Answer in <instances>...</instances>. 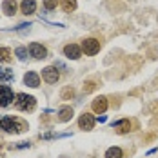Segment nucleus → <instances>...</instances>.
Masks as SVG:
<instances>
[{
    "instance_id": "nucleus-22",
    "label": "nucleus",
    "mask_w": 158,
    "mask_h": 158,
    "mask_svg": "<svg viewBox=\"0 0 158 158\" xmlns=\"http://www.w3.org/2000/svg\"><path fill=\"white\" fill-rule=\"evenodd\" d=\"M93 89H95V84H93V82H87V84L84 85V91H85V93H89V91H93Z\"/></svg>"
},
{
    "instance_id": "nucleus-14",
    "label": "nucleus",
    "mask_w": 158,
    "mask_h": 158,
    "mask_svg": "<svg viewBox=\"0 0 158 158\" xmlns=\"http://www.w3.org/2000/svg\"><path fill=\"white\" fill-rule=\"evenodd\" d=\"M13 80V71L7 67H0V82H11Z\"/></svg>"
},
{
    "instance_id": "nucleus-4",
    "label": "nucleus",
    "mask_w": 158,
    "mask_h": 158,
    "mask_svg": "<svg viewBox=\"0 0 158 158\" xmlns=\"http://www.w3.org/2000/svg\"><path fill=\"white\" fill-rule=\"evenodd\" d=\"M15 98L16 96H15V93L11 91V87H7V85H2V87H0V107L9 106Z\"/></svg>"
},
{
    "instance_id": "nucleus-11",
    "label": "nucleus",
    "mask_w": 158,
    "mask_h": 158,
    "mask_svg": "<svg viewBox=\"0 0 158 158\" xmlns=\"http://www.w3.org/2000/svg\"><path fill=\"white\" fill-rule=\"evenodd\" d=\"M20 9H22L24 15H33V13L36 11V2H35V0H24V2L20 4Z\"/></svg>"
},
{
    "instance_id": "nucleus-12",
    "label": "nucleus",
    "mask_w": 158,
    "mask_h": 158,
    "mask_svg": "<svg viewBox=\"0 0 158 158\" xmlns=\"http://www.w3.org/2000/svg\"><path fill=\"white\" fill-rule=\"evenodd\" d=\"M2 11H4L7 16H13L16 13V2L15 0H4V4H2Z\"/></svg>"
},
{
    "instance_id": "nucleus-15",
    "label": "nucleus",
    "mask_w": 158,
    "mask_h": 158,
    "mask_svg": "<svg viewBox=\"0 0 158 158\" xmlns=\"http://www.w3.org/2000/svg\"><path fill=\"white\" fill-rule=\"evenodd\" d=\"M71 116H73V109H71V107H62L60 113H58V120H60V122H67Z\"/></svg>"
},
{
    "instance_id": "nucleus-3",
    "label": "nucleus",
    "mask_w": 158,
    "mask_h": 158,
    "mask_svg": "<svg viewBox=\"0 0 158 158\" xmlns=\"http://www.w3.org/2000/svg\"><path fill=\"white\" fill-rule=\"evenodd\" d=\"M82 51L87 56H95L96 53L100 51V40H96V38H85L82 42Z\"/></svg>"
},
{
    "instance_id": "nucleus-19",
    "label": "nucleus",
    "mask_w": 158,
    "mask_h": 158,
    "mask_svg": "<svg viewBox=\"0 0 158 158\" xmlns=\"http://www.w3.org/2000/svg\"><path fill=\"white\" fill-rule=\"evenodd\" d=\"M75 96V91H73V87H65L62 91V98L64 100H69V98H73Z\"/></svg>"
},
{
    "instance_id": "nucleus-13",
    "label": "nucleus",
    "mask_w": 158,
    "mask_h": 158,
    "mask_svg": "<svg viewBox=\"0 0 158 158\" xmlns=\"http://www.w3.org/2000/svg\"><path fill=\"white\" fill-rule=\"evenodd\" d=\"M24 84L26 85H29V87H38L40 85V78H38V75L36 73H27L26 77H24Z\"/></svg>"
},
{
    "instance_id": "nucleus-18",
    "label": "nucleus",
    "mask_w": 158,
    "mask_h": 158,
    "mask_svg": "<svg viewBox=\"0 0 158 158\" xmlns=\"http://www.w3.org/2000/svg\"><path fill=\"white\" fill-rule=\"evenodd\" d=\"M11 60V51L6 48H0V62H9Z\"/></svg>"
},
{
    "instance_id": "nucleus-9",
    "label": "nucleus",
    "mask_w": 158,
    "mask_h": 158,
    "mask_svg": "<svg viewBox=\"0 0 158 158\" xmlns=\"http://www.w3.org/2000/svg\"><path fill=\"white\" fill-rule=\"evenodd\" d=\"M93 111H95L96 114H102V113H106L107 109V98L106 96H96L95 100H93Z\"/></svg>"
},
{
    "instance_id": "nucleus-7",
    "label": "nucleus",
    "mask_w": 158,
    "mask_h": 158,
    "mask_svg": "<svg viewBox=\"0 0 158 158\" xmlns=\"http://www.w3.org/2000/svg\"><path fill=\"white\" fill-rule=\"evenodd\" d=\"M64 55H65L67 58H71V60H78L80 56H82V49H80V46H77V44H67V46L64 48Z\"/></svg>"
},
{
    "instance_id": "nucleus-20",
    "label": "nucleus",
    "mask_w": 158,
    "mask_h": 158,
    "mask_svg": "<svg viewBox=\"0 0 158 158\" xmlns=\"http://www.w3.org/2000/svg\"><path fill=\"white\" fill-rule=\"evenodd\" d=\"M44 6H46V9H55L58 6V0H44Z\"/></svg>"
},
{
    "instance_id": "nucleus-21",
    "label": "nucleus",
    "mask_w": 158,
    "mask_h": 158,
    "mask_svg": "<svg viewBox=\"0 0 158 158\" xmlns=\"http://www.w3.org/2000/svg\"><path fill=\"white\" fill-rule=\"evenodd\" d=\"M26 55H27L26 48H18V49H16V56H18L20 60H24V58H26Z\"/></svg>"
},
{
    "instance_id": "nucleus-10",
    "label": "nucleus",
    "mask_w": 158,
    "mask_h": 158,
    "mask_svg": "<svg viewBox=\"0 0 158 158\" xmlns=\"http://www.w3.org/2000/svg\"><path fill=\"white\" fill-rule=\"evenodd\" d=\"M113 129L118 133V135H124V133H129L131 131V122L124 118V120H118V122H114L113 124Z\"/></svg>"
},
{
    "instance_id": "nucleus-1",
    "label": "nucleus",
    "mask_w": 158,
    "mask_h": 158,
    "mask_svg": "<svg viewBox=\"0 0 158 158\" xmlns=\"http://www.w3.org/2000/svg\"><path fill=\"white\" fill-rule=\"evenodd\" d=\"M0 129H4L6 133H20L24 131V122H20L18 118H13V116H2Z\"/></svg>"
},
{
    "instance_id": "nucleus-16",
    "label": "nucleus",
    "mask_w": 158,
    "mask_h": 158,
    "mask_svg": "<svg viewBox=\"0 0 158 158\" xmlns=\"http://www.w3.org/2000/svg\"><path fill=\"white\" fill-rule=\"evenodd\" d=\"M122 156H124V153H122L120 147H109L106 151V158H122Z\"/></svg>"
},
{
    "instance_id": "nucleus-5",
    "label": "nucleus",
    "mask_w": 158,
    "mask_h": 158,
    "mask_svg": "<svg viewBox=\"0 0 158 158\" xmlns=\"http://www.w3.org/2000/svg\"><path fill=\"white\" fill-rule=\"evenodd\" d=\"M42 78L46 80L48 84H56L58 78H60V73L56 71V67L49 65V67H46V69H42Z\"/></svg>"
},
{
    "instance_id": "nucleus-8",
    "label": "nucleus",
    "mask_w": 158,
    "mask_h": 158,
    "mask_svg": "<svg viewBox=\"0 0 158 158\" xmlns=\"http://www.w3.org/2000/svg\"><path fill=\"white\" fill-rule=\"evenodd\" d=\"M78 126H80V129H84V131H91V129L95 127V118H93V114L84 113L78 118Z\"/></svg>"
},
{
    "instance_id": "nucleus-2",
    "label": "nucleus",
    "mask_w": 158,
    "mask_h": 158,
    "mask_svg": "<svg viewBox=\"0 0 158 158\" xmlns=\"http://www.w3.org/2000/svg\"><path fill=\"white\" fill-rule=\"evenodd\" d=\"M15 106H16V109H20V111H31L35 107V98L31 95L20 93V95H16Z\"/></svg>"
},
{
    "instance_id": "nucleus-17",
    "label": "nucleus",
    "mask_w": 158,
    "mask_h": 158,
    "mask_svg": "<svg viewBox=\"0 0 158 158\" xmlns=\"http://www.w3.org/2000/svg\"><path fill=\"white\" fill-rule=\"evenodd\" d=\"M62 9L65 13H71L77 9V0H62Z\"/></svg>"
},
{
    "instance_id": "nucleus-6",
    "label": "nucleus",
    "mask_w": 158,
    "mask_h": 158,
    "mask_svg": "<svg viewBox=\"0 0 158 158\" xmlns=\"http://www.w3.org/2000/svg\"><path fill=\"white\" fill-rule=\"evenodd\" d=\"M29 53H31L33 58H36V60H42V58L48 56V49L44 48L42 44H36V42H33L29 46Z\"/></svg>"
}]
</instances>
